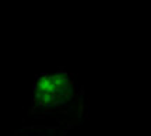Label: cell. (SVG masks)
Returning <instances> with one entry per match:
<instances>
[{"instance_id":"6da1fadb","label":"cell","mask_w":151,"mask_h":136,"mask_svg":"<svg viewBox=\"0 0 151 136\" xmlns=\"http://www.w3.org/2000/svg\"><path fill=\"white\" fill-rule=\"evenodd\" d=\"M78 93L74 76L66 69L38 75L34 84L32 111L67 114L80 103Z\"/></svg>"},{"instance_id":"7a4b0ae2","label":"cell","mask_w":151,"mask_h":136,"mask_svg":"<svg viewBox=\"0 0 151 136\" xmlns=\"http://www.w3.org/2000/svg\"><path fill=\"white\" fill-rule=\"evenodd\" d=\"M16 136H56L52 131H20Z\"/></svg>"}]
</instances>
